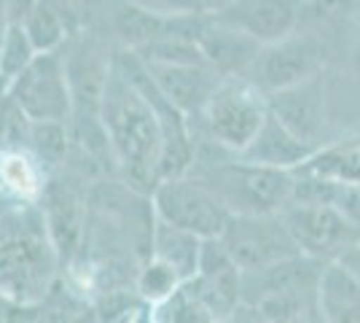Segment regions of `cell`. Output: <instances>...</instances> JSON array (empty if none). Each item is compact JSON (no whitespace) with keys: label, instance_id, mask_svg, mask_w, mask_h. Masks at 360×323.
Wrapping results in <instances>:
<instances>
[{"label":"cell","instance_id":"obj_1","mask_svg":"<svg viewBox=\"0 0 360 323\" xmlns=\"http://www.w3.org/2000/svg\"><path fill=\"white\" fill-rule=\"evenodd\" d=\"M100 124L108 151L113 154L124 181L150 194L162 181V122L150 97L121 70L116 60L100 97Z\"/></svg>","mask_w":360,"mask_h":323},{"label":"cell","instance_id":"obj_2","mask_svg":"<svg viewBox=\"0 0 360 323\" xmlns=\"http://www.w3.org/2000/svg\"><path fill=\"white\" fill-rule=\"evenodd\" d=\"M62 267L41 205L11 200L0 210V299L19 310L44 305Z\"/></svg>","mask_w":360,"mask_h":323},{"label":"cell","instance_id":"obj_3","mask_svg":"<svg viewBox=\"0 0 360 323\" xmlns=\"http://www.w3.org/2000/svg\"><path fill=\"white\" fill-rule=\"evenodd\" d=\"M323 262L312 256H288L280 262L242 272L240 312H253V321H320L317 277ZM231 315V318H234Z\"/></svg>","mask_w":360,"mask_h":323},{"label":"cell","instance_id":"obj_4","mask_svg":"<svg viewBox=\"0 0 360 323\" xmlns=\"http://www.w3.org/2000/svg\"><path fill=\"white\" fill-rule=\"evenodd\" d=\"M188 172L199 175L221 197L229 213H280L290 202L293 170L255 165L231 154Z\"/></svg>","mask_w":360,"mask_h":323},{"label":"cell","instance_id":"obj_5","mask_svg":"<svg viewBox=\"0 0 360 323\" xmlns=\"http://www.w3.org/2000/svg\"><path fill=\"white\" fill-rule=\"evenodd\" d=\"M266 116H269V100L250 78L226 76L199 110V116H194L199 129L191 132L218 143L229 154H240L255 138Z\"/></svg>","mask_w":360,"mask_h":323},{"label":"cell","instance_id":"obj_6","mask_svg":"<svg viewBox=\"0 0 360 323\" xmlns=\"http://www.w3.org/2000/svg\"><path fill=\"white\" fill-rule=\"evenodd\" d=\"M150 202L156 218L194 232L202 240L221 237L231 215L221 197L194 172L162 178L150 191Z\"/></svg>","mask_w":360,"mask_h":323},{"label":"cell","instance_id":"obj_7","mask_svg":"<svg viewBox=\"0 0 360 323\" xmlns=\"http://www.w3.org/2000/svg\"><path fill=\"white\" fill-rule=\"evenodd\" d=\"M8 97L30 122H70L73 92L65 51H38L35 60L8 84Z\"/></svg>","mask_w":360,"mask_h":323},{"label":"cell","instance_id":"obj_8","mask_svg":"<svg viewBox=\"0 0 360 323\" xmlns=\"http://www.w3.org/2000/svg\"><path fill=\"white\" fill-rule=\"evenodd\" d=\"M280 215L301 253L323 264L342 259L360 243L358 227L328 202H288Z\"/></svg>","mask_w":360,"mask_h":323},{"label":"cell","instance_id":"obj_9","mask_svg":"<svg viewBox=\"0 0 360 323\" xmlns=\"http://www.w3.org/2000/svg\"><path fill=\"white\" fill-rule=\"evenodd\" d=\"M218 240L242 272L301 253L280 213H231Z\"/></svg>","mask_w":360,"mask_h":323},{"label":"cell","instance_id":"obj_10","mask_svg":"<svg viewBox=\"0 0 360 323\" xmlns=\"http://www.w3.org/2000/svg\"><path fill=\"white\" fill-rule=\"evenodd\" d=\"M315 73H323V49L315 38L293 30L280 41L261 44L245 78H250L264 94H271Z\"/></svg>","mask_w":360,"mask_h":323},{"label":"cell","instance_id":"obj_11","mask_svg":"<svg viewBox=\"0 0 360 323\" xmlns=\"http://www.w3.org/2000/svg\"><path fill=\"white\" fill-rule=\"evenodd\" d=\"M191 289L210 310L212 321H226L234 315L242 299V270L229 256L218 237L202 240V253L194 277H188Z\"/></svg>","mask_w":360,"mask_h":323},{"label":"cell","instance_id":"obj_12","mask_svg":"<svg viewBox=\"0 0 360 323\" xmlns=\"http://www.w3.org/2000/svg\"><path fill=\"white\" fill-rule=\"evenodd\" d=\"M304 0H229L224 8L210 11L218 22L231 25L258 44H271L299 30Z\"/></svg>","mask_w":360,"mask_h":323},{"label":"cell","instance_id":"obj_13","mask_svg":"<svg viewBox=\"0 0 360 323\" xmlns=\"http://www.w3.org/2000/svg\"><path fill=\"white\" fill-rule=\"evenodd\" d=\"M269 113L277 116L293 135L320 148L326 135V84L323 73L304 78L293 87L266 94Z\"/></svg>","mask_w":360,"mask_h":323},{"label":"cell","instance_id":"obj_14","mask_svg":"<svg viewBox=\"0 0 360 323\" xmlns=\"http://www.w3.org/2000/svg\"><path fill=\"white\" fill-rule=\"evenodd\" d=\"M150 81L159 92L165 94L183 116L194 119L205 103L210 100L215 87L221 84L218 70H212L207 62H146Z\"/></svg>","mask_w":360,"mask_h":323},{"label":"cell","instance_id":"obj_15","mask_svg":"<svg viewBox=\"0 0 360 323\" xmlns=\"http://www.w3.org/2000/svg\"><path fill=\"white\" fill-rule=\"evenodd\" d=\"M196 44L205 54V62L221 76H245L261 49V44L250 35L218 22L210 14L205 16L202 27L196 32Z\"/></svg>","mask_w":360,"mask_h":323},{"label":"cell","instance_id":"obj_16","mask_svg":"<svg viewBox=\"0 0 360 323\" xmlns=\"http://www.w3.org/2000/svg\"><path fill=\"white\" fill-rule=\"evenodd\" d=\"M38 205H41V210L46 215V224H49V232L54 237V246L60 251L62 264L70 262L78 246H81L84 227H86L84 202L70 186H60L49 181Z\"/></svg>","mask_w":360,"mask_h":323},{"label":"cell","instance_id":"obj_17","mask_svg":"<svg viewBox=\"0 0 360 323\" xmlns=\"http://www.w3.org/2000/svg\"><path fill=\"white\" fill-rule=\"evenodd\" d=\"M317 312L328 323H360V275L342 259L326 262L320 270Z\"/></svg>","mask_w":360,"mask_h":323},{"label":"cell","instance_id":"obj_18","mask_svg":"<svg viewBox=\"0 0 360 323\" xmlns=\"http://www.w3.org/2000/svg\"><path fill=\"white\" fill-rule=\"evenodd\" d=\"M315 151V146H309L299 135H293L277 116L269 113L261 124V129L255 132V138L237 156L248 159V162H255V165H266V167L296 170Z\"/></svg>","mask_w":360,"mask_h":323},{"label":"cell","instance_id":"obj_19","mask_svg":"<svg viewBox=\"0 0 360 323\" xmlns=\"http://www.w3.org/2000/svg\"><path fill=\"white\" fill-rule=\"evenodd\" d=\"M49 184L44 162L27 146L0 148V191L14 202H38Z\"/></svg>","mask_w":360,"mask_h":323},{"label":"cell","instance_id":"obj_20","mask_svg":"<svg viewBox=\"0 0 360 323\" xmlns=\"http://www.w3.org/2000/svg\"><path fill=\"white\" fill-rule=\"evenodd\" d=\"M199 253H202V237L199 234L180 229L175 224L153 215V224H150V256L153 259L169 264L180 275V280H188L196 272Z\"/></svg>","mask_w":360,"mask_h":323},{"label":"cell","instance_id":"obj_21","mask_svg":"<svg viewBox=\"0 0 360 323\" xmlns=\"http://www.w3.org/2000/svg\"><path fill=\"white\" fill-rule=\"evenodd\" d=\"M323 178H330L336 184H360V140L349 143H333L320 146L301 167Z\"/></svg>","mask_w":360,"mask_h":323},{"label":"cell","instance_id":"obj_22","mask_svg":"<svg viewBox=\"0 0 360 323\" xmlns=\"http://www.w3.org/2000/svg\"><path fill=\"white\" fill-rule=\"evenodd\" d=\"M22 27L30 35L32 46L38 51H54V49H62L68 35H70V27H68V19L62 14V8L54 3V0H41L35 6Z\"/></svg>","mask_w":360,"mask_h":323},{"label":"cell","instance_id":"obj_23","mask_svg":"<svg viewBox=\"0 0 360 323\" xmlns=\"http://www.w3.org/2000/svg\"><path fill=\"white\" fill-rule=\"evenodd\" d=\"M150 321L162 323H194V321H212L210 310L202 305L188 280H183L175 291L159 305L150 308Z\"/></svg>","mask_w":360,"mask_h":323},{"label":"cell","instance_id":"obj_24","mask_svg":"<svg viewBox=\"0 0 360 323\" xmlns=\"http://www.w3.org/2000/svg\"><path fill=\"white\" fill-rule=\"evenodd\" d=\"M68 124L70 122H30L27 148L44 162V167H57L65 162L70 148Z\"/></svg>","mask_w":360,"mask_h":323},{"label":"cell","instance_id":"obj_25","mask_svg":"<svg viewBox=\"0 0 360 323\" xmlns=\"http://www.w3.org/2000/svg\"><path fill=\"white\" fill-rule=\"evenodd\" d=\"M38 49L32 46L30 35L22 25H6L0 35V78L11 84L32 60Z\"/></svg>","mask_w":360,"mask_h":323},{"label":"cell","instance_id":"obj_26","mask_svg":"<svg viewBox=\"0 0 360 323\" xmlns=\"http://www.w3.org/2000/svg\"><path fill=\"white\" fill-rule=\"evenodd\" d=\"M180 283H183V280H180V275L169 264L159 262V259L150 256L148 262L143 264L140 275H137V296H140L150 310L153 305H159L162 299H167L169 293L178 289Z\"/></svg>","mask_w":360,"mask_h":323},{"label":"cell","instance_id":"obj_27","mask_svg":"<svg viewBox=\"0 0 360 323\" xmlns=\"http://www.w3.org/2000/svg\"><path fill=\"white\" fill-rule=\"evenodd\" d=\"M146 11L162 16H191V14H207L202 0H129Z\"/></svg>","mask_w":360,"mask_h":323},{"label":"cell","instance_id":"obj_28","mask_svg":"<svg viewBox=\"0 0 360 323\" xmlns=\"http://www.w3.org/2000/svg\"><path fill=\"white\" fill-rule=\"evenodd\" d=\"M333 205L360 229V184H339V194Z\"/></svg>","mask_w":360,"mask_h":323},{"label":"cell","instance_id":"obj_29","mask_svg":"<svg viewBox=\"0 0 360 323\" xmlns=\"http://www.w3.org/2000/svg\"><path fill=\"white\" fill-rule=\"evenodd\" d=\"M38 3H41V0H3L6 25H22V22L35 11Z\"/></svg>","mask_w":360,"mask_h":323},{"label":"cell","instance_id":"obj_30","mask_svg":"<svg viewBox=\"0 0 360 323\" xmlns=\"http://www.w3.org/2000/svg\"><path fill=\"white\" fill-rule=\"evenodd\" d=\"M70 3L81 14H97V11H105L113 0H70Z\"/></svg>","mask_w":360,"mask_h":323},{"label":"cell","instance_id":"obj_31","mask_svg":"<svg viewBox=\"0 0 360 323\" xmlns=\"http://www.w3.org/2000/svg\"><path fill=\"white\" fill-rule=\"evenodd\" d=\"M342 262L349 264V267H352V270L360 275V243L355 248H349V251H347L345 256H342Z\"/></svg>","mask_w":360,"mask_h":323},{"label":"cell","instance_id":"obj_32","mask_svg":"<svg viewBox=\"0 0 360 323\" xmlns=\"http://www.w3.org/2000/svg\"><path fill=\"white\" fill-rule=\"evenodd\" d=\"M229 0H202V6H205V11L210 14V11H218V8H224Z\"/></svg>","mask_w":360,"mask_h":323},{"label":"cell","instance_id":"obj_33","mask_svg":"<svg viewBox=\"0 0 360 323\" xmlns=\"http://www.w3.org/2000/svg\"><path fill=\"white\" fill-rule=\"evenodd\" d=\"M6 100H8V84L0 78V108H3V103H6Z\"/></svg>","mask_w":360,"mask_h":323},{"label":"cell","instance_id":"obj_34","mask_svg":"<svg viewBox=\"0 0 360 323\" xmlns=\"http://www.w3.org/2000/svg\"><path fill=\"white\" fill-rule=\"evenodd\" d=\"M355 70H358L360 76V38H358V46H355Z\"/></svg>","mask_w":360,"mask_h":323},{"label":"cell","instance_id":"obj_35","mask_svg":"<svg viewBox=\"0 0 360 323\" xmlns=\"http://www.w3.org/2000/svg\"><path fill=\"white\" fill-rule=\"evenodd\" d=\"M3 27H6V14H3V0H0V35H3Z\"/></svg>","mask_w":360,"mask_h":323}]
</instances>
